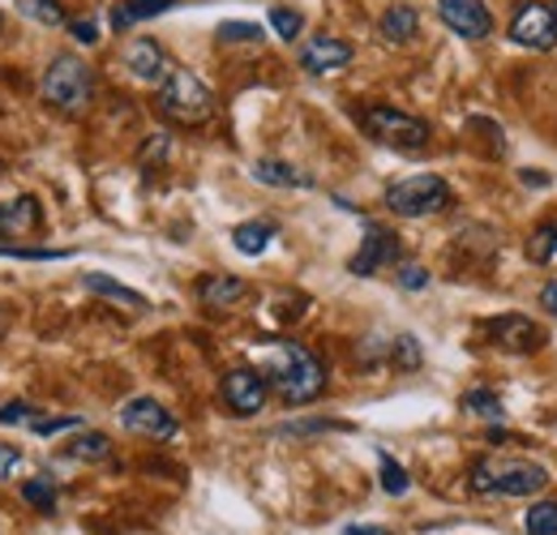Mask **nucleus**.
<instances>
[{
  "label": "nucleus",
  "instance_id": "22",
  "mask_svg": "<svg viewBox=\"0 0 557 535\" xmlns=\"http://www.w3.org/2000/svg\"><path fill=\"white\" fill-rule=\"evenodd\" d=\"M70 459H77V463H103V459H112V437L86 428L82 437L70 441Z\"/></svg>",
  "mask_w": 557,
  "mask_h": 535
},
{
  "label": "nucleus",
  "instance_id": "36",
  "mask_svg": "<svg viewBox=\"0 0 557 535\" xmlns=\"http://www.w3.org/2000/svg\"><path fill=\"white\" fill-rule=\"evenodd\" d=\"M399 287H404V291H424V287H429V270L417 266V262H404V266H399Z\"/></svg>",
  "mask_w": 557,
  "mask_h": 535
},
{
  "label": "nucleus",
  "instance_id": "26",
  "mask_svg": "<svg viewBox=\"0 0 557 535\" xmlns=\"http://www.w3.org/2000/svg\"><path fill=\"white\" fill-rule=\"evenodd\" d=\"M459 407L468 411V415H481V420H502L506 415V407H502V395L497 390H485V386H476V390H468Z\"/></svg>",
  "mask_w": 557,
  "mask_h": 535
},
{
  "label": "nucleus",
  "instance_id": "12",
  "mask_svg": "<svg viewBox=\"0 0 557 535\" xmlns=\"http://www.w3.org/2000/svg\"><path fill=\"white\" fill-rule=\"evenodd\" d=\"M391 262H399V236L386 232V227H377V223H369L360 249L351 253L348 270L356 274V278H369V274H377V270L391 266Z\"/></svg>",
  "mask_w": 557,
  "mask_h": 535
},
{
  "label": "nucleus",
  "instance_id": "45",
  "mask_svg": "<svg viewBox=\"0 0 557 535\" xmlns=\"http://www.w3.org/2000/svg\"><path fill=\"white\" fill-rule=\"evenodd\" d=\"M0 26H4V17H0Z\"/></svg>",
  "mask_w": 557,
  "mask_h": 535
},
{
  "label": "nucleus",
  "instance_id": "6",
  "mask_svg": "<svg viewBox=\"0 0 557 535\" xmlns=\"http://www.w3.org/2000/svg\"><path fill=\"white\" fill-rule=\"evenodd\" d=\"M450 206V185L433 172H420L408 181H395L386 189V210L399 219H424V214H442Z\"/></svg>",
  "mask_w": 557,
  "mask_h": 535
},
{
  "label": "nucleus",
  "instance_id": "27",
  "mask_svg": "<svg viewBox=\"0 0 557 535\" xmlns=\"http://www.w3.org/2000/svg\"><path fill=\"white\" fill-rule=\"evenodd\" d=\"M528 258H532L536 266H554L557 262V223H545V227L532 232V240H528Z\"/></svg>",
  "mask_w": 557,
  "mask_h": 535
},
{
  "label": "nucleus",
  "instance_id": "39",
  "mask_svg": "<svg viewBox=\"0 0 557 535\" xmlns=\"http://www.w3.org/2000/svg\"><path fill=\"white\" fill-rule=\"evenodd\" d=\"M70 30H73V39L86 43V48L99 43V26H95V22H70Z\"/></svg>",
  "mask_w": 557,
  "mask_h": 535
},
{
  "label": "nucleus",
  "instance_id": "25",
  "mask_svg": "<svg viewBox=\"0 0 557 535\" xmlns=\"http://www.w3.org/2000/svg\"><path fill=\"white\" fill-rule=\"evenodd\" d=\"M22 501H26V506H35L39 514H52V510H57V501H61V488H57L48 475H35V480H26V484H22Z\"/></svg>",
  "mask_w": 557,
  "mask_h": 535
},
{
  "label": "nucleus",
  "instance_id": "2",
  "mask_svg": "<svg viewBox=\"0 0 557 535\" xmlns=\"http://www.w3.org/2000/svg\"><path fill=\"white\" fill-rule=\"evenodd\" d=\"M549 484V468L519 455H485L472 468V493L481 497H532Z\"/></svg>",
  "mask_w": 557,
  "mask_h": 535
},
{
  "label": "nucleus",
  "instance_id": "8",
  "mask_svg": "<svg viewBox=\"0 0 557 535\" xmlns=\"http://www.w3.org/2000/svg\"><path fill=\"white\" fill-rule=\"evenodd\" d=\"M485 335H488V343H493V347L515 351V356L541 351V347L549 343V338H545V331H541L532 318H523V313H502V318H488Z\"/></svg>",
  "mask_w": 557,
  "mask_h": 535
},
{
  "label": "nucleus",
  "instance_id": "30",
  "mask_svg": "<svg viewBox=\"0 0 557 535\" xmlns=\"http://www.w3.org/2000/svg\"><path fill=\"white\" fill-rule=\"evenodd\" d=\"M86 420L82 415H35L26 428L35 433V437H57V433H73V428H82Z\"/></svg>",
  "mask_w": 557,
  "mask_h": 535
},
{
  "label": "nucleus",
  "instance_id": "14",
  "mask_svg": "<svg viewBox=\"0 0 557 535\" xmlns=\"http://www.w3.org/2000/svg\"><path fill=\"white\" fill-rule=\"evenodd\" d=\"M121 57H125V69H129L138 82H150V86H159V82L172 73V61H168V52H163L154 39H129Z\"/></svg>",
  "mask_w": 557,
  "mask_h": 535
},
{
  "label": "nucleus",
  "instance_id": "19",
  "mask_svg": "<svg viewBox=\"0 0 557 535\" xmlns=\"http://www.w3.org/2000/svg\"><path fill=\"white\" fill-rule=\"evenodd\" d=\"M420 30V17L412 4H391L386 13H382V22H377V35L386 39V43H412Z\"/></svg>",
  "mask_w": 557,
  "mask_h": 535
},
{
  "label": "nucleus",
  "instance_id": "34",
  "mask_svg": "<svg viewBox=\"0 0 557 535\" xmlns=\"http://www.w3.org/2000/svg\"><path fill=\"white\" fill-rule=\"evenodd\" d=\"M351 424H339V420H300V424H283L278 433L283 437H309V433H348Z\"/></svg>",
  "mask_w": 557,
  "mask_h": 535
},
{
  "label": "nucleus",
  "instance_id": "5",
  "mask_svg": "<svg viewBox=\"0 0 557 535\" xmlns=\"http://www.w3.org/2000/svg\"><path fill=\"white\" fill-rule=\"evenodd\" d=\"M360 129L373 137L377 146H391V150H404V154H420L429 146V121H420L404 108H391V103H373L360 112Z\"/></svg>",
  "mask_w": 557,
  "mask_h": 535
},
{
  "label": "nucleus",
  "instance_id": "9",
  "mask_svg": "<svg viewBox=\"0 0 557 535\" xmlns=\"http://www.w3.org/2000/svg\"><path fill=\"white\" fill-rule=\"evenodd\" d=\"M223 402L232 415H258L267 407V395H271V382L262 377V369H232L223 377Z\"/></svg>",
  "mask_w": 557,
  "mask_h": 535
},
{
  "label": "nucleus",
  "instance_id": "21",
  "mask_svg": "<svg viewBox=\"0 0 557 535\" xmlns=\"http://www.w3.org/2000/svg\"><path fill=\"white\" fill-rule=\"evenodd\" d=\"M176 0H121L116 9H112V26L116 30H129L134 22H146V17H159V13H168Z\"/></svg>",
  "mask_w": 557,
  "mask_h": 535
},
{
  "label": "nucleus",
  "instance_id": "7",
  "mask_svg": "<svg viewBox=\"0 0 557 535\" xmlns=\"http://www.w3.org/2000/svg\"><path fill=\"white\" fill-rule=\"evenodd\" d=\"M510 43L528 48V52H549L557 48V22H554V9L541 4V0H523L515 22H510Z\"/></svg>",
  "mask_w": 557,
  "mask_h": 535
},
{
  "label": "nucleus",
  "instance_id": "17",
  "mask_svg": "<svg viewBox=\"0 0 557 535\" xmlns=\"http://www.w3.org/2000/svg\"><path fill=\"white\" fill-rule=\"evenodd\" d=\"M245 278H236V274H207L202 283H198V296H202V304L207 309H232L236 300H245Z\"/></svg>",
  "mask_w": 557,
  "mask_h": 535
},
{
  "label": "nucleus",
  "instance_id": "44",
  "mask_svg": "<svg viewBox=\"0 0 557 535\" xmlns=\"http://www.w3.org/2000/svg\"><path fill=\"white\" fill-rule=\"evenodd\" d=\"M549 9H554V22H557V0H554V4H549Z\"/></svg>",
  "mask_w": 557,
  "mask_h": 535
},
{
  "label": "nucleus",
  "instance_id": "10",
  "mask_svg": "<svg viewBox=\"0 0 557 535\" xmlns=\"http://www.w3.org/2000/svg\"><path fill=\"white\" fill-rule=\"evenodd\" d=\"M121 424L129 428V433H138V437H150V441H168V437H176V415L163 407L159 399H129L121 407Z\"/></svg>",
  "mask_w": 557,
  "mask_h": 535
},
{
  "label": "nucleus",
  "instance_id": "35",
  "mask_svg": "<svg viewBox=\"0 0 557 535\" xmlns=\"http://www.w3.org/2000/svg\"><path fill=\"white\" fill-rule=\"evenodd\" d=\"M168 150H172V141H168V134H150L146 141H141L138 163H141V167H150V163H163V159H168Z\"/></svg>",
  "mask_w": 557,
  "mask_h": 535
},
{
  "label": "nucleus",
  "instance_id": "42",
  "mask_svg": "<svg viewBox=\"0 0 557 535\" xmlns=\"http://www.w3.org/2000/svg\"><path fill=\"white\" fill-rule=\"evenodd\" d=\"M344 535H395L391 527H344Z\"/></svg>",
  "mask_w": 557,
  "mask_h": 535
},
{
  "label": "nucleus",
  "instance_id": "43",
  "mask_svg": "<svg viewBox=\"0 0 557 535\" xmlns=\"http://www.w3.org/2000/svg\"><path fill=\"white\" fill-rule=\"evenodd\" d=\"M4 326H9V313H4V309H0V335H4Z\"/></svg>",
  "mask_w": 557,
  "mask_h": 535
},
{
  "label": "nucleus",
  "instance_id": "28",
  "mask_svg": "<svg viewBox=\"0 0 557 535\" xmlns=\"http://www.w3.org/2000/svg\"><path fill=\"white\" fill-rule=\"evenodd\" d=\"M377 468H382V493H391V497H404L408 488H412V475H408V468H399L386 450L377 455Z\"/></svg>",
  "mask_w": 557,
  "mask_h": 535
},
{
  "label": "nucleus",
  "instance_id": "16",
  "mask_svg": "<svg viewBox=\"0 0 557 535\" xmlns=\"http://www.w3.org/2000/svg\"><path fill=\"white\" fill-rule=\"evenodd\" d=\"M82 283H86V291H95V296H103V300H116V304H125V309H134V313H146V309H150V300H146L141 291L125 287V283H116V278L103 274V270L82 274Z\"/></svg>",
  "mask_w": 557,
  "mask_h": 535
},
{
  "label": "nucleus",
  "instance_id": "38",
  "mask_svg": "<svg viewBox=\"0 0 557 535\" xmlns=\"http://www.w3.org/2000/svg\"><path fill=\"white\" fill-rule=\"evenodd\" d=\"M17 468H22V450L17 446H0V480H9Z\"/></svg>",
  "mask_w": 557,
  "mask_h": 535
},
{
  "label": "nucleus",
  "instance_id": "37",
  "mask_svg": "<svg viewBox=\"0 0 557 535\" xmlns=\"http://www.w3.org/2000/svg\"><path fill=\"white\" fill-rule=\"evenodd\" d=\"M35 415H39V411H35L30 402H4V407H0V424H4V428H9V424H30Z\"/></svg>",
  "mask_w": 557,
  "mask_h": 535
},
{
  "label": "nucleus",
  "instance_id": "13",
  "mask_svg": "<svg viewBox=\"0 0 557 535\" xmlns=\"http://www.w3.org/2000/svg\"><path fill=\"white\" fill-rule=\"evenodd\" d=\"M351 43L348 39H335V35H313L305 39L300 48V69L313 73V77H326V73H339V69L351 65Z\"/></svg>",
  "mask_w": 557,
  "mask_h": 535
},
{
  "label": "nucleus",
  "instance_id": "3",
  "mask_svg": "<svg viewBox=\"0 0 557 535\" xmlns=\"http://www.w3.org/2000/svg\"><path fill=\"white\" fill-rule=\"evenodd\" d=\"M154 103H159V112H163L172 125H181V129H198V125H207L210 116H214V95H210V86L198 73L176 69V65L159 82Z\"/></svg>",
  "mask_w": 557,
  "mask_h": 535
},
{
  "label": "nucleus",
  "instance_id": "4",
  "mask_svg": "<svg viewBox=\"0 0 557 535\" xmlns=\"http://www.w3.org/2000/svg\"><path fill=\"white\" fill-rule=\"evenodd\" d=\"M39 90H44L48 108H57L65 116H82L90 108V99H95V73L82 57H57L52 65L44 69Z\"/></svg>",
  "mask_w": 557,
  "mask_h": 535
},
{
  "label": "nucleus",
  "instance_id": "24",
  "mask_svg": "<svg viewBox=\"0 0 557 535\" xmlns=\"http://www.w3.org/2000/svg\"><path fill=\"white\" fill-rule=\"evenodd\" d=\"M17 9H22L30 22L48 26V30L70 26V13H65V4H61V0H17Z\"/></svg>",
  "mask_w": 557,
  "mask_h": 535
},
{
  "label": "nucleus",
  "instance_id": "29",
  "mask_svg": "<svg viewBox=\"0 0 557 535\" xmlns=\"http://www.w3.org/2000/svg\"><path fill=\"white\" fill-rule=\"evenodd\" d=\"M523 532L528 535H557V501H536L523 514Z\"/></svg>",
  "mask_w": 557,
  "mask_h": 535
},
{
  "label": "nucleus",
  "instance_id": "1",
  "mask_svg": "<svg viewBox=\"0 0 557 535\" xmlns=\"http://www.w3.org/2000/svg\"><path fill=\"white\" fill-rule=\"evenodd\" d=\"M262 377L275 386L287 407H305V402L322 399L326 390V364L305 343H287V338L262 347Z\"/></svg>",
  "mask_w": 557,
  "mask_h": 535
},
{
  "label": "nucleus",
  "instance_id": "23",
  "mask_svg": "<svg viewBox=\"0 0 557 535\" xmlns=\"http://www.w3.org/2000/svg\"><path fill=\"white\" fill-rule=\"evenodd\" d=\"M386 364L399 369V373H417L420 364H424V351H420L417 335L391 338V343H386Z\"/></svg>",
  "mask_w": 557,
  "mask_h": 535
},
{
  "label": "nucleus",
  "instance_id": "11",
  "mask_svg": "<svg viewBox=\"0 0 557 535\" xmlns=\"http://www.w3.org/2000/svg\"><path fill=\"white\" fill-rule=\"evenodd\" d=\"M437 17L459 39H472V43L493 35V13H488L485 0H437Z\"/></svg>",
  "mask_w": 557,
  "mask_h": 535
},
{
  "label": "nucleus",
  "instance_id": "41",
  "mask_svg": "<svg viewBox=\"0 0 557 535\" xmlns=\"http://www.w3.org/2000/svg\"><path fill=\"white\" fill-rule=\"evenodd\" d=\"M541 304H545V313H554L557 318V283H549V287L541 291Z\"/></svg>",
  "mask_w": 557,
  "mask_h": 535
},
{
  "label": "nucleus",
  "instance_id": "33",
  "mask_svg": "<svg viewBox=\"0 0 557 535\" xmlns=\"http://www.w3.org/2000/svg\"><path fill=\"white\" fill-rule=\"evenodd\" d=\"M271 30H275L278 39H287V43H292V39H300L305 17H300L296 9H283V4H278V9H271Z\"/></svg>",
  "mask_w": 557,
  "mask_h": 535
},
{
  "label": "nucleus",
  "instance_id": "18",
  "mask_svg": "<svg viewBox=\"0 0 557 535\" xmlns=\"http://www.w3.org/2000/svg\"><path fill=\"white\" fill-rule=\"evenodd\" d=\"M275 236H278V227L271 219H249V223L232 227V245H236V253H245V258H262Z\"/></svg>",
  "mask_w": 557,
  "mask_h": 535
},
{
  "label": "nucleus",
  "instance_id": "15",
  "mask_svg": "<svg viewBox=\"0 0 557 535\" xmlns=\"http://www.w3.org/2000/svg\"><path fill=\"white\" fill-rule=\"evenodd\" d=\"M39 227H44V206H39V198L22 194V198L13 201H0V236L4 240H22V236H30Z\"/></svg>",
  "mask_w": 557,
  "mask_h": 535
},
{
  "label": "nucleus",
  "instance_id": "40",
  "mask_svg": "<svg viewBox=\"0 0 557 535\" xmlns=\"http://www.w3.org/2000/svg\"><path fill=\"white\" fill-rule=\"evenodd\" d=\"M523 185H532V189H541V185H549V172H536V167H523Z\"/></svg>",
  "mask_w": 557,
  "mask_h": 535
},
{
  "label": "nucleus",
  "instance_id": "32",
  "mask_svg": "<svg viewBox=\"0 0 557 535\" xmlns=\"http://www.w3.org/2000/svg\"><path fill=\"white\" fill-rule=\"evenodd\" d=\"M262 26L258 22H223L219 26V43H262Z\"/></svg>",
  "mask_w": 557,
  "mask_h": 535
},
{
  "label": "nucleus",
  "instance_id": "31",
  "mask_svg": "<svg viewBox=\"0 0 557 535\" xmlns=\"http://www.w3.org/2000/svg\"><path fill=\"white\" fill-rule=\"evenodd\" d=\"M0 258H13V262H65L73 258L70 249H22V245H0Z\"/></svg>",
  "mask_w": 557,
  "mask_h": 535
},
{
  "label": "nucleus",
  "instance_id": "20",
  "mask_svg": "<svg viewBox=\"0 0 557 535\" xmlns=\"http://www.w3.org/2000/svg\"><path fill=\"white\" fill-rule=\"evenodd\" d=\"M253 176H258V185H271V189H309L313 185V176H305L300 167H292L283 159H258Z\"/></svg>",
  "mask_w": 557,
  "mask_h": 535
}]
</instances>
